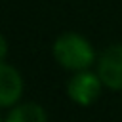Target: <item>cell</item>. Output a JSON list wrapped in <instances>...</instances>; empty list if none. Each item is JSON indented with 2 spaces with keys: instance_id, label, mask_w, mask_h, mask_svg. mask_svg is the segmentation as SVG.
Masks as SVG:
<instances>
[{
  "instance_id": "obj_1",
  "label": "cell",
  "mask_w": 122,
  "mask_h": 122,
  "mask_svg": "<svg viewBox=\"0 0 122 122\" xmlns=\"http://www.w3.org/2000/svg\"><path fill=\"white\" fill-rule=\"evenodd\" d=\"M51 53L55 61L69 71H84L95 61V53L90 40L76 32H65L55 38Z\"/></svg>"
},
{
  "instance_id": "obj_2",
  "label": "cell",
  "mask_w": 122,
  "mask_h": 122,
  "mask_svg": "<svg viewBox=\"0 0 122 122\" xmlns=\"http://www.w3.org/2000/svg\"><path fill=\"white\" fill-rule=\"evenodd\" d=\"M101 88H103V82H101L99 74H93L88 69H84V71H76V74L69 80L67 95L76 105L88 107L99 97Z\"/></svg>"
},
{
  "instance_id": "obj_3",
  "label": "cell",
  "mask_w": 122,
  "mask_h": 122,
  "mask_svg": "<svg viewBox=\"0 0 122 122\" xmlns=\"http://www.w3.org/2000/svg\"><path fill=\"white\" fill-rule=\"evenodd\" d=\"M97 74L109 90L122 92V44L111 46L97 61Z\"/></svg>"
},
{
  "instance_id": "obj_4",
  "label": "cell",
  "mask_w": 122,
  "mask_h": 122,
  "mask_svg": "<svg viewBox=\"0 0 122 122\" xmlns=\"http://www.w3.org/2000/svg\"><path fill=\"white\" fill-rule=\"evenodd\" d=\"M23 95V78L19 71L8 63H0V109L13 107Z\"/></svg>"
},
{
  "instance_id": "obj_5",
  "label": "cell",
  "mask_w": 122,
  "mask_h": 122,
  "mask_svg": "<svg viewBox=\"0 0 122 122\" xmlns=\"http://www.w3.org/2000/svg\"><path fill=\"white\" fill-rule=\"evenodd\" d=\"M4 122H48V114L38 103H21L13 105Z\"/></svg>"
},
{
  "instance_id": "obj_6",
  "label": "cell",
  "mask_w": 122,
  "mask_h": 122,
  "mask_svg": "<svg viewBox=\"0 0 122 122\" xmlns=\"http://www.w3.org/2000/svg\"><path fill=\"white\" fill-rule=\"evenodd\" d=\"M6 55H8V42H6V38L0 34V63L6 59Z\"/></svg>"
},
{
  "instance_id": "obj_7",
  "label": "cell",
  "mask_w": 122,
  "mask_h": 122,
  "mask_svg": "<svg viewBox=\"0 0 122 122\" xmlns=\"http://www.w3.org/2000/svg\"><path fill=\"white\" fill-rule=\"evenodd\" d=\"M0 122H4V120H2V116H0Z\"/></svg>"
}]
</instances>
